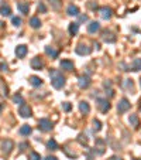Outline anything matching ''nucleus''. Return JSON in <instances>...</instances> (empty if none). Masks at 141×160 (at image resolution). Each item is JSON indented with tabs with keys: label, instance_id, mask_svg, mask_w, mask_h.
Listing matches in <instances>:
<instances>
[{
	"label": "nucleus",
	"instance_id": "nucleus-1",
	"mask_svg": "<svg viewBox=\"0 0 141 160\" xmlns=\"http://www.w3.org/2000/svg\"><path fill=\"white\" fill-rule=\"evenodd\" d=\"M49 75H51V84L55 89H61L65 85V77L58 70H51Z\"/></svg>",
	"mask_w": 141,
	"mask_h": 160
},
{
	"label": "nucleus",
	"instance_id": "nucleus-2",
	"mask_svg": "<svg viewBox=\"0 0 141 160\" xmlns=\"http://www.w3.org/2000/svg\"><path fill=\"white\" fill-rule=\"evenodd\" d=\"M52 128H54V123H52L49 119H47V118L39 119V122H38L39 130H42V132H49V130H52Z\"/></svg>",
	"mask_w": 141,
	"mask_h": 160
},
{
	"label": "nucleus",
	"instance_id": "nucleus-3",
	"mask_svg": "<svg viewBox=\"0 0 141 160\" xmlns=\"http://www.w3.org/2000/svg\"><path fill=\"white\" fill-rule=\"evenodd\" d=\"M97 106H99V109H100L102 113H107L110 111V108H111L110 102L107 99H104V98H99L97 99Z\"/></svg>",
	"mask_w": 141,
	"mask_h": 160
},
{
	"label": "nucleus",
	"instance_id": "nucleus-4",
	"mask_svg": "<svg viewBox=\"0 0 141 160\" xmlns=\"http://www.w3.org/2000/svg\"><path fill=\"white\" fill-rule=\"evenodd\" d=\"M18 115L21 116V118H31L32 116V111L31 108L28 106V105H20V108H18Z\"/></svg>",
	"mask_w": 141,
	"mask_h": 160
},
{
	"label": "nucleus",
	"instance_id": "nucleus-5",
	"mask_svg": "<svg viewBox=\"0 0 141 160\" xmlns=\"http://www.w3.org/2000/svg\"><path fill=\"white\" fill-rule=\"evenodd\" d=\"M130 101L127 99V98H123V99H120V102L117 104V111L120 113H124V112H127L128 109H130Z\"/></svg>",
	"mask_w": 141,
	"mask_h": 160
},
{
	"label": "nucleus",
	"instance_id": "nucleus-6",
	"mask_svg": "<svg viewBox=\"0 0 141 160\" xmlns=\"http://www.w3.org/2000/svg\"><path fill=\"white\" fill-rule=\"evenodd\" d=\"M78 85L82 89L89 88V85H90V78H89V75H80L78 78Z\"/></svg>",
	"mask_w": 141,
	"mask_h": 160
},
{
	"label": "nucleus",
	"instance_id": "nucleus-7",
	"mask_svg": "<svg viewBox=\"0 0 141 160\" xmlns=\"http://www.w3.org/2000/svg\"><path fill=\"white\" fill-rule=\"evenodd\" d=\"M31 68L32 70H42L44 68V61L41 57H34L31 60Z\"/></svg>",
	"mask_w": 141,
	"mask_h": 160
},
{
	"label": "nucleus",
	"instance_id": "nucleus-8",
	"mask_svg": "<svg viewBox=\"0 0 141 160\" xmlns=\"http://www.w3.org/2000/svg\"><path fill=\"white\" fill-rule=\"evenodd\" d=\"M13 147H14V143H13L10 139H7V140H3V143H1V152L6 153V154H8V153L13 150Z\"/></svg>",
	"mask_w": 141,
	"mask_h": 160
},
{
	"label": "nucleus",
	"instance_id": "nucleus-9",
	"mask_svg": "<svg viewBox=\"0 0 141 160\" xmlns=\"http://www.w3.org/2000/svg\"><path fill=\"white\" fill-rule=\"evenodd\" d=\"M75 51H76V54H79V55H87V54L92 53V48L87 47V46H83V44H79L78 47L75 48Z\"/></svg>",
	"mask_w": 141,
	"mask_h": 160
},
{
	"label": "nucleus",
	"instance_id": "nucleus-10",
	"mask_svg": "<svg viewBox=\"0 0 141 160\" xmlns=\"http://www.w3.org/2000/svg\"><path fill=\"white\" fill-rule=\"evenodd\" d=\"M100 16H102V18H104V20H109V18H111V16H113V10L110 7H100Z\"/></svg>",
	"mask_w": 141,
	"mask_h": 160
},
{
	"label": "nucleus",
	"instance_id": "nucleus-11",
	"mask_svg": "<svg viewBox=\"0 0 141 160\" xmlns=\"http://www.w3.org/2000/svg\"><path fill=\"white\" fill-rule=\"evenodd\" d=\"M27 46H24V44H20V46H17L16 47V55L17 58H24L25 54H27Z\"/></svg>",
	"mask_w": 141,
	"mask_h": 160
},
{
	"label": "nucleus",
	"instance_id": "nucleus-12",
	"mask_svg": "<svg viewBox=\"0 0 141 160\" xmlns=\"http://www.w3.org/2000/svg\"><path fill=\"white\" fill-rule=\"evenodd\" d=\"M17 9L20 10V13L28 14V11H30V4H28L27 1H20V3H17Z\"/></svg>",
	"mask_w": 141,
	"mask_h": 160
},
{
	"label": "nucleus",
	"instance_id": "nucleus-13",
	"mask_svg": "<svg viewBox=\"0 0 141 160\" xmlns=\"http://www.w3.org/2000/svg\"><path fill=\"white\" fill-rule=\"evenodd\" d=\"M59 67L65 70V71H72L73 70V63L70 61V60H62L61 63H59Z\"/></svg>",
	"mask_w": 141,
	"mask_h": 160
},
{
	"label": "nucleus",
	"instance_id": "nucleus-14",
	"mask_svg": "<svg viewBox=\"0 0 141 160\" xmlns=\"http://www.w3.org/2000/svg\"><path fill=\"white\" fill-rule=\"evenodd\" d=\"M100 30V24L99 21H90L89 26H87V31L90 33V34H94L96 31H99Z\"/></svg>",
	"mask_w": 141,
	"mask_h": 160
},
{
	"label": "nucleus",
	"instance_id": "nucleus-15",
	"mask_svg": "<svg viewBox=\"0 0 141 160\" xmlns=\"http://www.w3.org/2000/svg\"><path fill=\"white\" fill-rule=\"evenodd\" d=\"M102 38H103V41H106V43H114V41H116V36L110 31H103Z\"/></svg>",
	"mask_w": 141,
	"mask_h": 160
},
{
	"label": "nucleus",
	"instance_id": "nucleus-16",
	"mask_svg": "<svg viewBox=\"0 0 141 160\" xmlns=\"http://www.w3.org/2000/svg\"><path fill=\"white\" fill-rule=\"evenodd\" d=\"M79 111L86 115V113L90 112V105L87 104L86 101H80V102H79Z\"/></svg>",
	"mask_w": 141,
	"mask_h": 160
},
{
	"label": "nucleus",
	"instance_id": "nucleus-17",
	"mask_svg": "<svg viewBox=\"0 0 141 160\" xmlns=\"http://www.w3.org/2000/svg\"><path fill=\"white\" fill-rule=\"evenodd\" d=\"M31 132H32V128L31 126H28V125H23V126L20 128V135H23V136L31 135Z\"/></svg>",
	"mask_w": 141,
	"mask_h": 160
},
{
	"label": "nucleus",
	"instance_id": "nucleus-18",
	"mask_svg": "<svg viewBox=\"0 0 141 160\" xmlns=\"http://www.w3.org/2000/svg\"><path fill=\"white\" fill-rule=\"evenodd\" d=\"M66 13L69 16H79V9L76 6H73V4H69L68 9H66Z\"/></svg>",
	"mask_w": 141,
	"mask_h": 160
},
{
	"label": "nucleus",
	"instance_id": "nucleus-19",
	"mask_svg": "<svg viewBox=\"0 0 141 160\" xmlns=\"http://www.w3.org/2000/svg\"><path fill=\"white\" fill-rule=\"evenodd\" d=\"M128 122H130V125L134 126V128H138V126H140V119H138V116H137V115H130Z\"/></svg>",
	"mask_w": 141,
	"mask_h": 160
},
{
	"label": "nucleus",
	"instance_id": "nucleus-20",
	"mask_svg": "<svg viewBox=\"0 0 141 160\" xmlns=\"http://www.w3.org/2000/svg\"><path fill=\"white\" fill-rule=\"evenodd\" d=\"M30 84H31L32 87H41V85H42V80H41L39 77L32 75V77H30Z\"/></svg>",
	"mask_w": 141,
	"mask_h": 160
},
{
	"label": "nucleus",
	"instance_id": "nucleus-21",
	"mask_svg": "<svg viewBox=\"0 0 141 160\" xmlns=\"http://www.w3.org/2000/svg\"><path fill=\"white\" fill-rule=\"evenodd\" d=\"M30 26H31L32 28H39V27H41V20H39L38 17H31Z\"/></svg>",
	"mask_w": 141,
	"mask_h": 160
},
{
	"label": "nucleus",
	"instance_id": "nucleus-22",
	"mask_svg": "<svg viewBox=\"0 0 141 160\" xmlns=\"http://www.w3.org/2000/svg\"><path fill=\"white\" fill-rule=\"evenodd\" d=\"M131 71H141V58H135L133 61Z\"/></svg>",
	"mask_w": 141,
	"mask_h": 160
},
{
	"label": "nucleus",
	"instance_id": "nucleus-23",
	"mask_svg": "<svg viewBox=\"0 0 141 160\" xmlns=\"http://www.w3.org/2000/svg\"><path fill=\"white\" fill-rule=\"evenodd\" d=\"M69 34L70 36H75L76 33H78V30H79V23H70L69 24Z\"/></svg>",
	"mask_w": 141,
	"mask_h": 160
},
{
	"label": "nucleus",
	"instance_id": "nucleus-24",
	"mask_svg": "<svg viewBox=\"0 0 141 160\" xmlns=\"http://www.w3.org/2000/svg\"><path fill=\"white\" fill-rule=\"evenodd\" d=\"M0 14L1 16H10L11 14V9L6 6V4H1V7H0Z\"/></svg>",
	"mask_w": 141,
	"mask_h": 160
},
{
	"label": "nucleus",
	"instance_id": "nucleus-25",
	"mask_svg": "<svg viewBox=\"0 0 141 160\" xmlns=\"http://www.w3.org/2000/svg\"><path fill=\"white\" fill-rule=\"evenodd\" d=\"M47 147L49 150H58V143H56V140H55V139H49L47 142Z\"/></svg>",
	"mask_w": 141,
	"mask_h": 160
},
{
	"label": "nucleus",
	"instance_id": "nucleus-26",
	"mask_svg": "<svg viewBox=\"0 0 141 160\" xmlns=\"http://www.w3.org/2000/svg\"><path fill=\"white\" fill-rule=\"evenodd\" d=\"M45 53H47L48 55H51L52 58H56V57H58V51H56V50H54L52 47H49V46H47V47H45Z\"/></svg>",
	"mask_w": 141,
	"mask_h": 160
},
{
	"label": "nucleus",
	"instance_id": "nucleus-27",
	"mask_svg": "<svg viewBox=\"0 0 141 160\" xmlns=\"http://www.w3.org/2000/svg\"><path fill=\"white\" fill-rule=\"evenodd\" d=\"M13 102L17 104V105H23L24 104V98L20 95V94H16V95L13 96Z\"/></svg>",
	"mask_w": 141,
	"mask_h": 160
},
{
	"label": "nucleus",
	"instance_id": "nucleus-28",
	"mask_svg": "<svg viewBox=\"0 0 141 160\" xmlns=\"http://www.w3.org/2000/svg\"><path fill=\"white\" fill-rule=\"evenodd\" d=\"M49 3H51L52 9H55V10H59L61 6H62V1L61 0H49Z\"/></svg>",
	"mask_w": 141,
	"mask_h": 160
},
{
	"label": "nucleus",
	"instance_id": "nucleus-29",
	"mask_svg": "<svg viewBox=\"0 0 141 160\" xmlns=\"http://www.w3.org/2000/svg\"><path fill=\"white\" fill-rule=\"evenodd\" d=\"M11 23H13V26H16V27H20L23 21H21L20 17H13V18H11Z\"/></svg>",
	"mask_w": 141,
	"mask_h": 160
},
{
	"label": "nucleus",
	"instance_id": "nucleus-30",
	"mask_svg": "<svg viewBox=\"0 0 141 160\" xmlns=\"http://www.w3.org/2000/svg\"><path fill=\"white\" fill-rule=\"evenodd\" d=\"M93 128H94V130H100L102 129V122L100 120H97V119H93Z\"/></svg>",
	"mask_w": 141,
	"mask_h": 160
},
{
	"label": "nucleus",
	"instance_id": "nucleus-31",
	"mask_svg": "<svg viewBox=\"0 0 141 160\" xmlns=\"http://www.w3.org/2000/svg\"><path fill=\"white\" fill-rule=\"evenodd\" d=\"M30 160H41V156H39V153L31 152V153H30Z\"/></svg>",
	"mask_w": 141,
	"mask_h": 160
},
{
	"label": "nucleus",
	"instance_id": "nucleus-32",
	"mask_svg": "<svg viewBox=\"0 0 141 160\" xmlns=\"http://www.w3.org/2000/svg\"><path fill=\"white\" fill-rule=\"evenodd\" d=\"M78 140H79V143H80V144H86L87 143V139H86V136H85V135H79Z\"/></svg>",
	"mask_w": 141,
	"mask_h": 160
},
{
	"label": "nucleus",
	"instance_id": "nucleus-33",
	"mask_svg": "<svg viewBox=\"0 0 141 160\" xmlns=\"http://www.w3.org/2000/svg\"><path fill=\"white\" fill-rule=\"evenodd\" d=\"M62 108H63V111H65V112H69L70 109H72V105H70L69 102H63Z\"/></svg>",
	"mask_w": 141,
	"mask_h": 160
},
{
	"label": "nucleus",
	"instance_id": "nucleus-34",
	"mask_svg": "<svg viewBox=\"0 0 141 160\" xmlns=\"http://www.w3.org/2000/svg\"><path fill=\"white\" fill-rule=\"evenodd\" d=\"M38 11H41V13H45V11H47V7H45L44 3H39L38 4Z\"/></svg>",
	"mask_w": 141,
	"mask_h": 160
},
{
	"label": "nucleus",
	"instance_id": "nucleus-35",
	"mask_svg": "<svg viewBox=\"0 0 141 160\" xmlns=\"http://www.w3.org/2000/svg\"><path fill=\"white\" fill-rule=\"evenodd\" d=\"M79 20H80V21H87V20H89V17H87L86 14H82V16L79 17Z\"/></svg>",
	"mask_w": 141,
	"mask_h": 160
},
{
	"label": "nucleus",
	"instance_id": "nucleus-36",
	"mask_svg": "<svg viewBox=\"0 0 141 160\" xmlns=\"http://www.w3.org/2000/svg\"><path fill=\"white\" fill-rule=\"evenodd\" d=\"M6 70H7V64L1 63V64H0V71H6Z\"/></svg>",
	"mask_w": 141,
	"mask_h": 160
},
{
	"label": "nucleus",
	"instance_id": "nucleus-37",
	"mask_svg": "<svg viewBox=\"0 0 141 160\" xmlns=\"http://www.w3.org/2000/svg\"><path fill=\"white\" fill-rule=\"evenodd\" d=\"M44 160H58V159H56L55 156H47V157H45Z\"/></svg>",
	"mask_w": 141,
	"mask_h": 160
},
{
	"label": "nucleus",
	"instance_id": "nucleus-38",
	"mask_svg": "<svg viewBox=\"0 0 141 160\" xmlns=\"http://www.w3.org/2000/svg\"><path fill=\"white\" fill-rule=\"evenodd\" d=\"M27 146H28V144H27V143H23V144H20V147H21V150H24V147H27Z\"/></svg>",
	"mask_w": 141,
	"mask_h": 160
},
{
	"label": "nucleus",
	"instance_id": "nucleus-39",
	"mask_svg": "<svg viewBox=\"0 0 141 160\" xmlns=\"http://www.w3.org/2000/svg\"><path fill=\"white\" fill-rule=\"evenodd\" d=\"M111 160H123V159H120V157H111Z\"/></svg>",
	"mask_w": 141,
	"mask_h": 160
},
{
	"label": "nucleus",
	"instance_id": "nucleus-40",
	"mask_svg": "<svg viewBox=\"0 0 141 160\" xmlns=\"http://www.w3.org/2000/svg\"><path fill=\"white\" fill-rule=\"evenodd\" d=\"M140 85H141V80H140Z\"/></svg>",
	"mask_w": 141,
	"mask_h": 160
},
{
	"label": "nucleus",
	"instance_id": "nucleus-41",
	"mask_svg": "<svg viewBox=\"0 0 141 160\" xmlns=\"http://www.w3.org/2000/svg\"><path fill=\"white\" fill-rule=\"evenodd\" d=\"M137 160H141V159H137Z\"/></svg>",
	"mask_w": 141,
	"mask_h": 160
}]
</instances>
